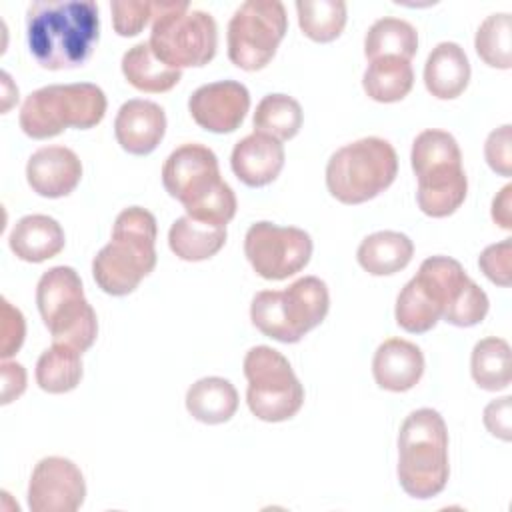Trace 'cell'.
<instances>
[{"instance_id": "cell-24", "label": "cell", "mask_w": 512, "mask_h": 512, "mask_svg": "<svg viewBox=\"0 0 512 512\" xmlns=\"http://www.w3.org/2000/svg\"><path fill=\"white\" fill-rule=\"evenodd\" d=\"M170 250L186 262L208 260L226 244V226H214L190 218L188 214L174 220L168 232Z\"/></svg>"}, {"instance_id": "cell-36", "label": "cell", "mask_w": 512, "mask_h": 512, "mask_svg": "<svg viewBox=\"0 0 512 512\" xmlns=\"http://www.w3.org/2000/svg\"><path fill=\"white\" fill-rule=\"evenodd\" d=\"M484 156L488 166L500 176L512 174V126L504 124L492 130L484 144Z\"/></svg>"}, {"instance_id": "cell-33", "label": "cell", "mask_w": 512, "mask_h": 512, "mask_svg": "<svg viewBox=\"0 0 512 512\" xmlns=\"http://www.w3.org/2000/svg\"><path fill=\"white\" fill-rule=\"evenodd\" d=\"M474 48L492 68L508 70L512 66V22L508 12L490 14L476 30Z\"/></svg>"}, {"instance_id": "cell-23", "label": "cell", "mask_w": 512, "mask_h": 512, "mask_svg": "<svg viewBox=\"0 0 512 512\" xmlns=\"http://www.w3.org/2000/svg\"><path fill=\"white\" fill-rule=\"evenodd\" d=\"M186 410L204 424L228 422L238 410V392L226 378H200L186 392Z\"/></svg>"}, {"instance_id": "cell-1", "label": "cell", "mask_w": 512, "mask_h": 512, "mask_svg": "<svg viewBox=\"0 0 512 512\" xmlns=\"http://www.w3.org/2000/svg\"><path fill=\"white\" fill-rule=\"evenodd\" d=\"M98 36L100 18L92 0H36L26 10V44L46 70L82 66Z\"/></svg>"}, {"instance_id": "cell-37", "label": "cell", "mask_w": 512, "mask_h": 512, "mask_svg": "<svg viewBox=\"0 0 512 512\" xmlns=\"http://www.w3.org/2000/svg\"><path fill=\"white\" fill-rule=\"evenodd\" d=\"M26 324L18 308H14L6 298H2V328H0V356L8 358L16 354L24 342Z\"/></svg>"}, {"instance_id": "cell-19", "label": "cell", "mask_w": 512, "mask_h": 512, "mask_svg": "<svg viewBox=\"0 0 512 512\" xmlns=\"http://www.w3.org/2000/svg\"><path fill=\"white\" fill-rule=\"evenodd\" d=\"M372 374L380 388L406 392L414 388L424 374V354L416 344L404 338H388L374 352Z\"/></svg>"}, {"instance_id": "cell-8", "label": "cell", "mask_w": 512, "mask_h": 512, "mask_svg": "<svg viewBox=\"0 0 512 512\" xmlns=\"http://www.w3.org/2000/svg\"><path fill=\"white\" fill-rule=\"evenodd\" d=\"M148 44L170 68L204 66L216 54L218 28L208 12L192 10L186 0H160Z\"/></svg>"}, {"instance_id": "cell-32", "label": "cell", "mask_w": 512, "mask_h": 512, "mask_svg": "<svg viewBox=\"0 0 512 512\" xmlns=\"http://www.w3.org/2000/svg\"><path fill=\"white\" fill-rule=\"evenodd\" d=\"M300 30L314 42L336 40L346 26V4L342 0H298Z\"/></svg>"}, {"instance_id": "cell-25", "label": "cell", "mask_w": 512, "mask_h": 512, "mask_svg": "<svg viewBox=\"0 0 512 512\" xmlns=\"http://www.w3.org/2000/svg\"><path fill=\"white\" fill-rule=\"evenodd\" d=\"M122 74L140 92H168L172 90L180 78L182 70L170 68L160 62L148 42H140L124 52L122 56Z\"/></svg>"}, {"instance_id": "cell-29", "label": "cell", "mask_w": 512, "mask_h": 512, "mask_svg": "<svg viewBox=\"0 0 512 512\" xmlns=\"http://www.w3.org/2000/svg\"><path fill=\"white\" fill-rule=\"evenodd\" d=\"M470 372L482 390L498 392L510 386V344L504 338L488 336L476 342L470 358Z\"/></svg>"}, {"instance_id": "cell-9", "label": "cell", "mask_w": 512, "mask_h": 512, "mask_svg": "<svg viewBox=\"0 0 512 512\" xmlns=\"http://www.w3.org/2000/svg\"><path fill=\"white\" fill-rule=\"evenodd\" d=\"M398 174L394 146L378 136L338 148L326 164L328 192L342 204H362L384 192Z\"/></svg>"}, {"instance_id": "cell-20", "label": "cell", "mask_w": 512, "mask_h": 512, "mask_svg": "<svg viewBox=\"0 0 512 512\" xmlns=\"http://www.w3.org/2000/svg\"><path fill=\"white\" fill-rule=\"evenodd\" d=\"M470 82V62L456 42H440L424 64L426 90L438 100L458 98Z\"/></svg>"}, {"instance_id": "cell-10", "label": "cell", "mask_w": 512, "mask_h": 512, "mask_svg": "<svg viewBox=\"0 0 512 512\" xmlns=\"http://www.w3.org/2000/svg\"><path fill=\"white\" fill-rule=\"evenodd\" d=\"M38 312L52 334L54 344L86 352L98 336L94 308L84 298L78 272L70 266L46 270L36 286Z\"/></svg>"}, {"instance_id": "cell-34", "label": "cell", "mask_w": 512, "mask_h": 512, "mask_svg": "<svg viewBox=\"0 0 512 512\" xmlns=\"http://www.w3.org/2000/svg\"><path fill=\"white\" fill-rule=\"evenodd\" d=\"M112 26L120 36H136L154 20L156 2L148 0H114L110 4Z\"/></svg>"}, {"instance_id": "cell-12", "label": "cell", "mask_w": 512, "mask_h": 512, "mask_svg": "<svg viewBox=\"0 0 512 512\" xmlns=\"http://www.w3.org/2000/svg\"><path fill=\"white\" fill-rule=\"evenodd\" d=\"M288 30L286 8L278 0H248L228 22V58L234 66L262 70Z\"/></svg>"}, {"instance_id": "cell-31", "label": "cell", "mask_w": 512, "mask_h": 512, "mask_svg": "<svg viewBox=\"0 0 512 512\" xmlns=\"http://www.w3.org/2000/svg\"><path fill=\"white\" fill-rule=\"evenodd\" d=\"M396 324L410 334H424L432 330L442 318L440 304L430 296V292L414 276L400 290L396 298Z\"/></svg>"}, {"instance_id": "cell-4", "label": "cell", "mask_w": 512, "mask_h": 512, "mask_svg": "<svg viewBox=\"0 0 512 512\" xmlns=\"http://www.w3.org/2000/svg\"><path fill=\"white\" fill-rule=\"evenodd\" d=\"M398 482L418 500L438 496L450 476L448 430L432 408H418L406 416L398 434Z\"/></svg>"}, {"instance_id": "cell-39", "label": "cell", "mask_w": 512, "mask_h": 512, "mask_svg": "<svg viewBox=\"0 0 512 512\" xmlns=\"http://www.w3.org/2000/svg\"><path fill=\"white\" fill-rule=\"evenodd\" d=\"M26 388V370L18 362H2V404L16 400Z\"/></svg>"}, {"instance_id": "cell-2", "label": "cell", "mask_w": 512, "mask_h": 512, "mask_svg": "<svg viewBox=\"0 0 512 512\" xmlns=\"http://www.w3.org/2000/svg\"><path fill=\"white\" fill-rule=\"evenodd\" d=\"M162 184L194 220L226 226L236 214L234 190L222 180L218 158L204 144L178 146L162 166Z\"/></svg>"}, {"instance_id": "cell-17", "label": "cell", "mask_w": 512, "mask_h": 512, "mask_svg": "<svg viewBox=\"0 0 512 512\" xmlns=\"http://www.w3.org/2000/svg\"><path fill=\"white\" fill-rule=\"evenodd\" d=\"M82 178V162L66 146L38 148L26 164L30 188L44 198L68 196Z\"/></svg>"}, {"instance_id": "cell-18", "label": "cell", "mask_w": 512, "mask_h": 512, "mask_svg": "<svg viewBox=\"0 0 512 512\" xmlns=\"http://www.w3.org/2000/svg\"><path fill=\"white\" fill-rule=\"evenodd\" d=\"M284 160L286 154L280 140L252 132L234 146L230 166L240 182L250 188H260L278 178L284 168Z\"/></svg>"}, {"instance_id": "cell-28", "label": "cell", "mask_w": 512, "mask_h": 512, "mask_svg": "<svg viewBox=\"0 0 512 512\" xmlns=\"http://www.w3.org/2000/svg\"><path fill=\"white\" fill-rule=\"evenodd\" d=\"M418 50L416 28L400 18L384 16L376 20L364 36V54L368 60L382 56H400L410 60Z\"/></svg>"}, {"instance_id": "cell-26", "label": "cell", "mask_w": 512, "mask_h": 512, "mask_svg": "<svg viewBox=\"0 0 512 512\" xmlns=\"http://www.w3.org/2000/svg\"><path fill=\"white\" fill-rule=\"evenodd\" d=\"M414 86V70L410 60H404L400 56H382L376 60H370L364 76H362V88L374 102L390 104L398 102Z\"/></svg>"}, {"instance_id": "cell-30", "label": "cell", "mask_w": 512, "mask_h": 512, "mask_svg": "<svg viewBox=\"0 0 512 512\" xmlns=\"http://www.w3.org/2000/svg\"><path fill=\"white\" fill-rule=\"evenodd\" d=\"M302 106L288 94H266L254 112V132L268 134L276 140H290L302 128Z\"/></svg>"}, {"instance_id": "cell-21", "label": "cell", "mask_w": 512, "mask_h": 512, "mask_svg": "<svg viewBox=\"0 0 512 512\" xmlns=\"http://www.w3.org/2000/svg\"><path fill=\"white\" fill-rule=\"evenodd\" d=\"M10 250L24 262H44L62 252L66 238L62 226L46 214L20 218L10 232Z\"/></svg>"}, {"instance_id": "cell-40", "label": "cell", "mask_w": 512, "mask_h": 512, "mask_svg": "<svg viewBox=\"0 0 512 512\" xmlns=\"http://www.w3.org/2000/svg\"><path fill=\"white\" fill-rule=\"evenodd\" d=\"M492 220L504 228L512 230V184H506L492 200Z\"/></svg>"}, {"instance_id": "cell-16", "label": "cell", "mask_w": 512, "mask_h": 512, "mask_svg": "<svg viewBox=\"0 0 512 512\" xmlns=\"http://www.w3.org/2000/svg\"><path fill=\"white\" fill-rule=\"evenodd\" d=\"M166 134V114L152 100L132 98L124 102L114 118V136L122 150L134 156H146L162 142Z\"/></svg>"}, {"instance_id": "cell-5", "label": "cell", "mask_w": 512, "mask_h": 512, "mask_svg": "<svg viewBox=\"0 0 512 512\" xmlns=\"http://www.w3.org/2000/svg\"><path fill=\"white\" fill-rule=\"evenodd\" d=\"M410 162L418 178V208L432 218L454 214L468 194V178L456 138L436 128L420 132L412 142Z\"/></svg>"}, {"instance_id": "cell-11", "label": "cell", "mask_w": 512, "mask_h": 512, "mask_svg": "<svg viewBox=\"0 0 512 512\" xmlns=\"http://www.w3.org/2000/svg\"><path fill=\"white\" fill-rule=\"evenodd\" d=\"M248 380L246 402L250 412L264 422H284L304 404V388L290 362L270 346H254L244 356Z\"/></svg>"}, {"instance_id": "cell-3", "label": "cell", "mask_w": 512, "mask_h": 512, "mask_svg": "<svg viewBox=\"0 0 512 512\" xmlns=\"http://www.w3.org/2000/svg\"><path fill=\"white\" fill-rule=\"evenodd\" d=\"M156 218L140 206L124 208L112 228V240L94 256L92 276L106 294L126 296L156 266Z\"/></svg>"}, {"instance_id": "cell-7", "label": "cell", "mask_w": 512, "mask_h": 512, "mask_svg": "<svg viewBox=\"0 0 512 512\" xmlns=\"http://www.w3.org/2000/svg\"><path fill=\"white\" fill-rule=\"evenodd\" d=\"M328 308L326 284L316 276H304L284 290L258 292L250 304V320L264 336L294 344L326 318Z\"/></svg>"}, {"instance_id": "cell-22", "label": "cell", "mask_w": 512, "mask_h": 512, "mask_svg": "<svg viewBox=\"0 0 512 512\" xmlns=\"http://www.w3.org/2000/svg\"><path fill=\"white\" fill-rule=\"evenodd\" d=\"M414 256L412 240L394 230H380L366 236L356 252L358 264L372 276H390L404 270Z\"/></svg>"}, {"instance_id": "cell-38", "label": "cell", "mask_w": 512, "mask_h": 512, "mask_svg": "<svg viewBox=\"0 0 512 512\" xmlns=\"http://www.w3.org/2000/svg\"><path fill=\"white\" fill-rule=\"evenodd\" d=\"M484 426L492 436L504 442L512 438V398L510 396L492 400L484 408Z\"/></svg>"}, {"instance_id": "cell-6", "label": "cell", "mask_w": 512, "mask_h": 512, "mask_svg": "<svg viewBox=\"0 0 512 512\" xmlns=\"http://www.w3.org/2000/svg\"><path fill=\"white\" fill-rule=\"evenodd\" d=\"M106 94L92 82L50 84L26 96L20 108V128L34 140L58 136L66 128L88 130L106 114Z\"/></svg>"}, {"instance_id": "cell-14", "label": "cell", "mask_w": 512, "mask_h": 512, "mask_svg": "<svg viewBox=\"0 0 512 512\" xmlns=\"http://www.w3.org/2000/svg\"><path fill=\"white\" fill-rule=\"evenodd\" d=\"M86 482L80 468L62 456L42 458L30 476L28 508L32 512H74L84 504Z\"/></svg>"}, {"instance_id": "cell-35", "label": "cell", "mask_w": 512, "mask_h": 512, "mask_svg": "<svg viewBox=\"0 0 512 512\" xmlns=\"http://www.w3.org/2000/svg\"><path fill=\"white\" fill-rule=\"evenodd\" d=\"M478 266L484 272V276L498 284V286H510L512 276V238H504L498 244H490L482 250L478 256Z\"/></svg>"}, {"instance_id": "cell-27", "label": "cell", "mask_w": 512, "mask_h": 512, "mask_svg": "<svg viewBox=\"0 0 512 512\" xmlns=\"http://www.w3.org/2000/svg\"><path fill=\"white\" fill-rule=\"evenodd\" d=\"M82 352L52 344L36 362V382L48 394H64L74 390L82 380Z\"/></svg>"}, {"instance_id": "cell-15", "label": "cell", "mask_w": 512, "mask_h": 512, "mask_svg": "<svg viewBox=\"0 0 512 512\" xmlns=\"http://www.w3.org/2000/svg\"><path fill=\"white\" fill-rule=\"evenodd\" d=\"M250 108V92L236 80L210 82L196 88L188 100L194 122L214 134L234 132Z\"/></svg>"}, {"instance_id": "cell-13", "label": "cell", "mask_w": 512, "mask_h": 512, "mask_svg": "<svg viewBox=\"0 0 512 512\" xmlns=\"http://www.w3.org/2000/svg\"><path fill=\"white\" fill-rule=\"evenodd\" d=\"M244 254L266 280H284L300 272L312 256V238L296 226L256 222L244 236Z\"/></svg>"}]
</instances>
